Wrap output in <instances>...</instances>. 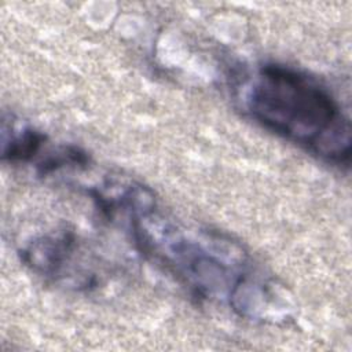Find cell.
Listing matches in <instances>:
<instances>
[{
  "label": "cell",
  "instance_id": "cell-1",
  "mask_svg": "<svg viewBox=\"0 0 352 352\" xmlns=\"http://www.w3.org/2000/svg\"><path fill=\"white\" fill-rule=\"evenodd\" d=\"M243 102L250 117L267 131L330 164H349V118L314 77L290 66L264 65L249 82Z\"/></svg>",
  "mask_w": 352,
  "mask_h": 352
},
{
  "label": "cell",
  "instance_id": "cell-2",
  "mask_svg": "<svg viewBox=\"0 0 352 352\" xmlns=\"http://www.w3.org/2000/svg\"><path fill=\"white\" fill-rule=\"evenodd\" d=\"M77 253V241L73 234L44 235L34 239L22 250L23 261L32 270L45 276H65L67 267L72 265Z\"/></svg>",
  "mask_w": 352,
  "mask_h": 352
},
{
  "label": "cell",
  "instance_id": "cell-3",
  "mask_svg": "<svg viewBox=\"0 0 352 352\" xmlns=\"http://www.w3.org/2000/svg\"><path fill=\"white\" fill-rule=\"evenodd\" d=\"M45 135L25 126L18 133H11V139L4 142L3 160L10 162H26L30 161L43 147Z\"/></svg>",
  "mask_w": 352,
  "mask_h": 352
}]
</instances>
